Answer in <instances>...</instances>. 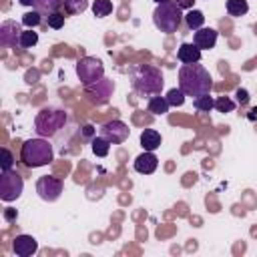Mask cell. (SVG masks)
I'll return each mask as SVG.
<instances>
[{
	"label": "cell",
	"instance_id": "obj_7",
	"mask_svg": "<svg viewBox=\"0 0 257 257\" xmlns=\"http://www.w3.org/2000/svg\"><path fill=\"white\" fill-rule=\"evenodd\" d=\"M76 74H78L80 82L86 86V84H92V82H96L104 76V66L94 56H82L76 62Z\"/></svg>",
	"mask_w": 257,
	"mask_h": 257
},
{
	"label": "cell",
	"instance_id": "obj_37",
	"mask_svg": "<svg viewBox=\"0 0 257 257\" xmlns=\"http://www.w3.org/2000/svg\"><path fill=\"white\" fill-rule=\"evenodd\" d=\"M255 116H257V108H253V110H251V112H249V118H251V120H253V118H255Z\"/></svg>",
	"mask_w": 257,
	"mask_h": 257
},
{
	"label": "cell",
	"instance_id": "obj_20",
	"mask_svg": "<svg viewBox=\"0 0 257 257\" xmlns=\"http://www.w3.org/2000/svg\"><path fill=\"white\" fill-rule=\"evenodd\" d=\"M66 14H82L88 8V0H62Z\"/></svg>",
	"mask_w": 257,
	"mask_h": 257
},
{
	"label": "cell",
	"instance_id": "obj_34",
	"mask_svg": "<svg viewBox=\"0 0 257 257\" xmlns=\"http://www.w3.org/2000/svg\"><path fill=\"white\" fill-rule=\"evenodd\" d=\"M82 135H84L86 139L92 137V135H94V126H92V124H84V126H82Z\"/></svg>",
	"mask_w": 257,
	"mask_h": 257
},
{
	"label": "cell",
	"instance_id": "obj_1",
	"mask_svg": "<svg viewBox=\"0 0 257 257\" xmlns=\"http://www.w3.org/2000/svg\"><path fill=\"white\" fill-rule=\"evenodd\" d=\"M179 88L187 96H203L209 94L213 88V78L209 70L201 64H183L179 68Z\"/></svg>",
	"mask_w": 257,
	"mask_h": 257
},
{
	"label": "cell",
	"instance_id": "obj_35",
	"mask_svg": "<svg viewBox=\"0 0 257 257\" xmlns=\"http://www.w3.org/2000/svg\"><path fill=\"white\" fill-rule=\"evenodd\" d=\"M4 217H6L8 221H14V219L18 217V213H16V209H6V211H4Z\"/></svg>",
	"mask_w": 257,
	"mask_h": 257
},
{
	"label": "cell",
	"instance_id": "obj_15",
	"mask_svg": "<svg viewBox=\"0 0 257 257\" xmlns=\"http://www.w3.org/2000/svg\"><path fill=\"white\" fill-rule=\"evenodd\" d=\"M177 58L183 64H195L201 60V48L195 42H183L177 50Z\"/></svg>",
	"mask_w": 257,
	"mask_h": 257
},
{
	"label": "cell",
	"instance_id": "obj_9",
	"mask_svg": "<svg viewBox=\"0 0 257 257\" xmlns=\"http://www.w3.org/2000/svg\"><path fill=\"white\" fill-rule=\"evenodd\" d=\"M62 189H64V183L62 179L54 177V175H44L36 181V193L42 201H48V203H54L60 195H62Z\"/></svg>",
	"mask_w": 257,
	"mask_h": 257
},
{
	"label": "cell",
	"instance_id": "obj_13",
	"mask_svg": "<svg viewBox=\"0 0 257 257\" xmlns=\"http://www.w3.org/2000/svg\"><path fill=\"white\" fill-rule=\"evenodd\" d=\"M157 167H159V159L153 151H145L135 159V171L141 175H151L157 171Z\"/></svg>",
	"mask_w": 257,
	"mask_h": 257
},
{
	"label": "cell",
	"instance_id": "obj_11",
	"mask_svg": "<svg viewBox=\"0 0 257 257\" xmlns=\"http://www.w3.org/2000/svg\"><path fill=\"white\" fill-rule=\"evenodd\" d=\"M20 34H22V28H20L18 22L4 20L0 24V46H4V48H16V44H20Z\"/></svg>",
	"mask_w": 257,
	"mask_h": 257
},
{
	"label": "cell",
	"instance_id": "obj_10",
	"mask_svg": "<svg viewBox=\"0 0 257 257\" xmlns=\"http://www.w3.org/2000/svg\"><path fill=\"white\" fill-rule=\"evenodd\" d=\"M131 135V128L126 122L114 118V120H106L102 126H100V137H104L110 145H120L128 139Z\"/></svg>",
	"mask_w": 257,
	"mask_h": 257
},
{
	"label": "cell",
	"instance_id": "obj_38",
	"mask_svg": "<svg viewBox=\"0 0 257 257\" xmlns=\"http://www.w3.org/2000/svg\"><path fill=\"white\" fill-rule=\"evenodd\" d=\"M155 2H157V4H161V2H169V0H155Z\"/></svg>",
	"mask_w": 257,
	"mask_h": 257
},
{
	"label": "cell",
	"instance_id": "obj_22",
	"mask_svg": "<svg viewBox=\"0 0 257 257\" xmlns=\"http://www.w3.org/2000/svg\"><path fill=\"white\" fill-rule=\"evenodd\" d=\"M92 12H94L96 18H104V16H108V14L112 12V2H110V0H94V4H92Z\"/></svg>",
	"mask_w": 257,
	"mask_h": 257
},
{
	"label": "cell",
	"instance_id": "obj_17",
	"mask_svg": "<svg viewBox=\"0 0 257 257\" xmlns=\"http://www.w3.org/2000/svg\"><path fill=\"white\" fill-rule=\"evenodd\" d=\"M147 108H149V112H153V114H167L169 108H171V104L167 102L165 96H157V94H155V96L149 98Z\"/></svg>",
	"mask_w": 257,
	"mask_h": 257
},
{
	"label": "cell",
	"instance_id": "obj_14",
	"mask_svg": "<svg viewBox=\"0 0 257 257\" xmlns=\"http://www.w3.org/2000/svg\"><path fill=\"white\" fill-rule=\"evenodd\" d=\"M193 42L201 48V50H209L217 44V30L215 28H199L193 34Z\"/></svg>",
	"mask_w": 257,
	"mask_h": 257
},
{
	"label": "cell",
	"instance_id": "obj_2",
	"mask_svg": "<svg viewBox=\"0 0 257 257\" xmlns=\"http://www.w3.org/2000/svg\"><path fill=\"white\" fill-rule=\"evenodd\" d=\"M131 86L141 96L161 94V90L165 86L163 70L153 64H139L131 70Z\"/></svg>",
	"mask_w": 257,
	"mask_h": 257
},
{
	"label": "cell",
	"instance_id": "obj_25",
	"mask_svg": "<svg viewBox=\"0 0 257 257\" xmlns=\"http://www.w3.org/2000/svg\"><path fill=\"white\" fill-rule=\"evenodd\" d=\"M193 106L199 110V112H211V108H215V100L209 96V94H203V96H197L193 100Z\"/></svg>",
	"mask_w": 257,
	"mask_h": 257
},
{
	"label": "cell",
	"instance_id": "obj_32",
	"mask_svg": "<svg viewBox=\"0 0 257 257\" xmlns=\"http://www.w3.org/2000/svg\"><path fill=\"white\" fill-rule=\"evenodd\" d=\"M179 6H181V10L185 8V10H191L193 8V4H195V0H175Z\"/></svg>",
	"mask_w": 257,
	"mask_h": 257
},
{
	"label": "cell",
	"instance_id": "obj_30",
	"mask_svg": "<svg viewBox=\"0 0 257 257\" xmlns=\"http://www.w3.org/2000/svg\"><path fill=\"white\" fill-rule=\"evenodd\" d=\"M0 155H2V161H0V165H2V171H8V169H12V165H14V157H12V153L4 147L2 151H0Z\"/></svg>",
	"mask_w": 257,
	"mask_h": 257
},
{
	"label": "cell",
	"instance_id": "obj_28",
	"mask_svg": "<svg viewBox=\"0 0 257 257\" xmlns=\"http://www.w3.org/2000/svg\"><path fill=\"white\" fill-rule=\"evenodd\" d=\"M215 108L219 112H233L235 110V100H231L229 96H219V98H215Z\"/></svg>",
	"mask_w": 257,
	"mask_h": 257
},
{
	"label": "cell",
	"instance_id": "obj_23",
	"mask_svg": "<svg viewBox=\"0 0 257 257\" xmlns=\"http://www.w3.org/2000/svg\"><path fill=\"white\" fill-rule=\"evenodd\" d=\"M62 4V0H34V8L44 12V14H52L58 10V6Z\"/></svg>",
	"mask_w": 257,
	"mask_h": 257
},
{
	"label": "cell",
	"instance_id": "obj_33",
	"mask_svg": "<svg viewBox=\"0 0 257 257\" xmlns=\"http://www.w3.org/2000/svg\"><path fill=\"white\" fill-rule=\"evenodd\" d=\"M36 78H38V70H30V72L26 74V82H28V84L36 82Z\"/></svg>",
	"mask_w": 257,
	"mask_h": 257
},
{
	"label": "cell",
	"instance_id": "obj_31",
	"mask_svg": "<svg viewBox=\"0 0 257 257\" xmlns=\"http://www.w3.org/2000/svg\"><path fill=\"white\" fill-rule=\"evenodd\" d=\"M235 96H237V102H239L241 106H245V104L249 102V92H247L245 88H237V90H235Z\"/></svg>",
	"mask_w": 257,
	"mask_h": 257
},
{
	"label": "cell",
	"instance_id": "obj_27",
	"mask_svg": "<svg viewBox=\"0 0 257 257\" xmlns=\"http://www.w3.org/2000/svg\"><path fill=\"white\" fill-rule=\"evenodd\" d=\"M185 96H187V94H185L181 88H171L165 98H167V102H169L171 106H183V104H185Z\"/></svg>",
	"mask_w": 257,
	"mask_h": 257
},
{
	"label": "cell",
	"instance_id": "obj_4",
	"mask_svg": "<svg viewBox=\"0 0 257 257\" xmlns=\"http://www.w3.org/2000/svg\"><path fill=\"white\" fill-rule=\"evenodd\" d=\"M52 159H54V149H52L50 141L44 139V137L24 141V145H22V149H20V161H22L28 169L44 167V165L52 163Z\"/></svg>",
	"mask_w": 257,
	"mask_h": 257
},
{
	"label": "cell",
	"instance_id": "obj_24",
	"mask_svg": "<svg viewBox=\"0 0 257 257\" xmlns=\"http://www.w3.org/2000/svg\"><path fill=\"white\" fill-rule=\"evenodd\" d=\"M40 22H42V12L36 10V8L30 10V12H26V14H22V24L26 28H36Z\"/></svg>",
	"mask_w": 257,
	"mask_h": 257
},
{
	"label": "cell",
	"instance_id": "obj_12",
	"mask_svg": "<svg viewBox=\"0 0 257 257\" xmlns=\"http://www.w3.org/2000/svg\"><path fill=\"white\" fill-rule=\"evenodd\" d=\"M12 251L18 257H30L38 251V241L32 235H16L12 241Z\"/></svg>",
	"mask_w": 257,
	"mask_h": 257
},
{
	"label": "cell",
	"instance_id": "obj_5",
	"mask_svg": "<svg viewBox=\"0 0 257 257\" xmlns=\"http://www.w3.org/2000/svg\"><path fill=\"white\" fill-rule=\"evenodd\" d=\"M183 18H185V16H183V12H181V6H179L177 2H173V0L157 4L155 12H153V22H155V26H157L161 32H165V34L177 32V30L181 28Z\"/></svg>",
	"mask_w": 257,
	"mask_h": 257
},
{
	"label": "cell",
	"instance_id": "obj_16",
	"mask_svg": "<svg viewBox=\"0 0 257 257\" xmlns=\"http://www.w3.org/2000/svg\"><path fill=\"white\" fill-rule=\"evenodd\" d=\"M141 145L145 151H157L161 147V135L155 131V128H145L141 133Z\"/></svg>",
	"mask_w": 257,
	"mask_h": 257
},
{
	"label": "cell",
	"instance_id": "obj_3",
	"mask_svg": "<svg viewBox=\"0 0 257 257\" xmlns=\"http://www.w3.org/2000/svg\"><path fill=\"white\" fill-rule=\"evenodd\" d=\"M68 124V112L58 106H44L34 116V131L44 139L60 137Z\"/></svg>",
	"mask_w": 257,
	"mask_h": 257
},
{
	"label": "cell",
	"instance_id": "obj_6",
	"mask_svg": "<svg viewBox=\"0 0 257 257\" xmlns=\"http://www.w3.org/2000/svg\"><path fill=\"white\" fill-rule=\"evenodd\" d=\"M24 191V179L16 169L2 171L0 175V199L4 203L16 201Z\"/></svg>",
	"mask_w": 257,
	"mask_h": 257
},
{
	"label": "cell",
	"instance_id": "obj_18",
	"mask_svg": "<svg viewBox=\"0 0 257 257\" xmlns=\"http://www.w3.org/2000/svg\"><path fill=\"white\" fill-rule=\"evenodd\" d=\"M185 24H187L191 30H199V28H203V24H205V14H203L201 10L191 8V10L185 14Z\"/></svg>",
	"mask_w": 257,
	"mask_h": 257
},
{
	"label": "cell",
	"instance_id": "obj_19",
	"mask_svg": "<svg viewBox=\"0 0 257 257\" xmlns=\"http://www.w3.org/2000/svg\"><path fill=\"white\" fill-rule=\"evenodd\" d=\"M225 8H227L229 16H235V18H237V16H245V14L249 12L247 0H227Z\"/></svg>",
	"mask_w": 257,
	"mask_h": 257
},
{
	"label": "cell",
	"instance_id": "obj_21",
	"mask_svg": "<svg viewBox=\"0 0 257 257\" xmlns=\"http://www.w3.org/2000/svg\"><path fill=\"white\" fill-rule=\"evenodd\" d=\"M108 151H110V143H108L104 137L98 135V137L92 139V153H94L96 157H106Z\"/></svg>",
	"mask_w": 257,
	"mask_h": 257
},
{
	"label": "cell",
	"instance_id": "obj_8",
	"mask_svg": "<svg viewBox=\"0 0 257 257\" xmlns=\"http://www.w3.org/2000/svg\"><path fill=\"white\" fill-rule=\"evenodd\" d=\"M112 92H114V82H112L110 78H106V76H102L100 80H96V82L84 86V94H86L88 102H92V104H96V106L106 104V102L110 100Z\"/></svg>",
	"mask_w": 257,
	"mask_h": 257
},
{
	"label": "cell",
	"instance_id": "obj_29",
	"mask_svg": "<svg viewBox=\"0 0 257 257\" xmlns=\"http://www.w3.org/2000/svg\"><path fill=\"white\" fill-rule=\"evenodd\" d=\"M46 24H48L50 28H54V30H60V28L64 26V14H60V12L48 14V16H46Z\"/></svg>",
	"mask_w": 257,
	"mask_h": 257
},
{
	"label": "cell",
	"instance_id": "obj_36",
	"mask_svg": "<svg viewBox=\"0 0 257 257\" xmlns=\"http://www.w3.org/2000/svg\"><path fill=\"white\" fill-rule=\"evenodd\" d=\"M20 4H24V6H34V0H18Z\"/></svg>",
	"mask_w": 257,
	"mask_h": 257
},
{
	"label": "cell",
	"instance_id": "obj_26",
	"mask_svg": "<svg viewBox=\"0 0 257 257\" xmlns=\"http://www.w3.org/2000/svg\"><path fill=\"white\" fill-rule=\"evenodd\" d=\"M36 42H38V34L32 30V28H28V30H22V34H20V48H32V46H36Z\"/></svg>",
	"mask_w": 257,
	"mask_h": 257
}]
</instances>
